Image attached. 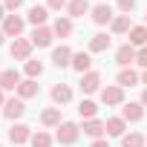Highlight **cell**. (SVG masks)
<instances>
[{"label":"cell","instance_id":"obj_1","mask_svg":"<svg viewBox=\"0 0 147 147\" xmlns=\"http://www.w3.org/2000/svg\"><path fill=\"white\" fill-rule=\"evenodd\" d=\"M78 136H81V127H78L75 121H63V124L58 127V133H55V141L63 144V147H69V144L78 141Z\"/></svg>","mask_w":147,"mask_h":147},{"label":"cell","instance_id":"obj_2","mask_svg":"<svg viewBox=\"0 0 147 147\" xmlns=\"http://www.w3.org/2000/svg\"><path fill=\"white\" fill-rule=\"evenodd\" d=\"M32 40L29 38H15L12 40V46H9V55H12V61H29L32 58Z\"/></svg>","mask_w":147,"mask_h":147},{"label":"cell","instance_id":"obj_3","mask_svg":"<svg viewBox=\"0 0 147 147\" xmlns=\"http://www.w3.org/2000/svg\"><path fill=\"white\" fill-rule=\"evenodd\" d=\"M3 26V32H6V38H23V29H26V20L15 12V15H6V20L0 23Z\"/></svg>","mask_w":147,"mask_h":147},{"label":"cell","instance_id":"obj_4","mask_svg":"<svg viewBox=\"0 0 147 147\" xmlns=\"http://www.w3.org/2000/svg\"><path fill=\"white\" fill-rule=\"evenodd\" d=\"M101 104H107V107H118V104H124V87H118V84H107V87H101Z\"/></svg>","mask_w":147,"mask_h":147},{"label":"cell","instance_id":"obj_5","mask_svg":"<svg viewBox=\"0 0 147 147\" xmlns=\"http://www.w3.org/2000/svg\"><path fill=\"white\" fill-rule=\"evenodd\" d=\"M29 40H32V46L43 49V46H52L55 32H52V26H35V29H32V35H29Z\"/></svg>","mask_w":147,"mask_h":147},{"label":"cell","instance_id":"obj_6","mask_svg":"<svg viewBox=\"0 0 147 147\" xmlns=\"http://www.w3.org/2000/svg\"><path fill=\"white\" fill-rule=\"evenodd\" d=\"M90 18H92V23H98V26H110L115 15H113V6H110V3H98V6H92Z\"/></svg>","mask_w":147,"mask_h":147},{"label":"cell","instance_id":"obj_7","mask_svg":"<svg viewBox=\"0 0 147 147\" xmlns=\"http://www.w3.org/2000/svg\"><path fill=\"white\" fill-rule=\"evenodd\" d=\"M136 55H138V49H136L133 43H121V46L115 49V63H118L121 69H127L130 63H136Z\"/></svg>","mask_w":147,"mask_h":147},{"label":"cell","instance_id":"obj_8","mask_svg":"<svg viewBox=\"0 0 147 147\" xmlns=\"http://www.w3.org/2000/svg\"><path fill=\"white\" fill-rule=\"evenodd\" d=\"M23 113H26V101H23V98H6V104H3V115H6L9 121L23 118Z\"/></svg>","mask_w":147,"mask_h":147},{"label":"cell","instance_id":"obj_9","mask_svg":"<svg viewBox=\"0 0 147 147\" xmlns=\"http://www.w3.org/2000/svg\"><path fill=\"white\" fill-rule=\"evenodd\" d=\"M20 72L18 69H6V72H0V90H3V92H18V87H20Z\"/></svg>","mask_w":147,"mask_h":147},{"label":"cell","instance_id":"obj_10","mask_svg":"<svg viewBox=\"0 0 147 147\" xmlns=\"http://www.w3.org/2000/svg\"><path fill=\"white\" fill-rule=\"evenodd\" d=\"M72 55H75V52H72L66 43H61V46H55V49H52V63H55L58 69L72 66Z\"/></svg>","mask_w":147,"mask_h":147},{"label":"cell","instance_id":"obj_11","mask_svg":"<svg viewBox=\"0 0 147 147\" xmlns=\"http://www.w3.org/2000/svg\"><path fill=\"white\" fill-rule=\"evenodd\" d=\"M121 118L124 121H141L144 118V104L141 101H130V104H121Z\"/></svg>","mask_w":147,"mask_h":147},{"label":"cell","instance_id":"obj_12","mask_svg":"<svg viewBox=\"0 0 147 147\" xmlns=\"http://www.w3.org/2000/svg\"><path fill=\"white\" fill-rule=\"evenodd\" d=\"M29 138H32V127H26V124H12V130H9V141H12V144L23 147Z\"/></svg>","mask_w":147,"mask_h":147},{"label":"cell","instance_id":"obj_13","mask_svg":"<svg viewBox=\"0 0 147 147\" xmlns=\"http://www.w3.org/2000/svg\"><path fill=\"white\" fill-rule=\"evenodd\" d=\"M92 12V6H90V0H69L66 3V18H84V15H90Z\"/></svg>","mask_w":147,"mask_h":147},{"label":"cell","instance_id":"obj_14","mask_svg":"<svg viewBox=\"0 0 147 147\" xmlns=\"http://www.w3.org/2000/svg\"><path fill=\"white\" fill-rule=\"evenodd\" d=\"M81 92L84 95L101 92V75H98V72H87V75H81Z\"/></svg>","mask_w":147,"mask_h":147},{"label":"cell","instance_id":"obj_15","mask_svg":"<svg viewBox=\"0 0 147 147\" xmlns=\"http://www.w3.org/2000/svg\"><path fill=\"white\" fill-rule=\"evenodd\" d=\"M26 20H29L32 26H46V20H49V9H46V6H40V3H35V6H29Z\"/></svg>","mask_w":147,"mask_h":147},{"label":"cell","instance_id":"obj_16","mask_svg":"<svg viewBox=\"0 0 147 147\" xmlns=\"http://www.w3.org/2000/svg\"><path fill=\"white\" fill-rule=\"evenodd\" d=\"M38 92H40V84H38L35 78H23V81H20V87H18V98H23V101L38 98Z\"/></svg>","mask_w":147,"mask_h":147},{"label":"cell","instance_id":"obj_17","mask_svg":"<svg viewBox=\"0 0 147 147\" xmlns=\"http://www.w3.org/2000/svg\"><path fill=\"white\" fill-rule=\"evenodd\" d=\"M81 130H84V136H90L92 141L107 136V124H104V121H98V118H90V121H84V127H81Z\"/></svg>","mask_w":147,"mask_h":147},{"label":"cell","instance_id":"obj_18","mask_svg":"<svg viewBox=\"0 0 147 147\" xmlns=\"http://www.w3.org/2000/svg\"><path fill=\"white\" fill-rule=\"evenodd\" d=\"M52 32H55V38H69V35H72V18L58 15V18L52 20Z\"/></svg>","mask_w":147,"mask_h":147},{"label":"cell","instance_id":"obj_19","mask_svg":"<svg viewBox=\"0 0 147 147\" xmlns=\"http://www.w3.org/2000/svg\"><path fill=\"white\" fill-rule=\"evenodd\" d=\"M40 124H43V127H55V130H58V127L63 124V118H61V107H46V110L40 113Z\"/></svg>","mask_w":147,"mask_h":147},{"label":"cell","instance_id":"obj_20","mask_svg":"<svg viewBox=\"0 0 147 147\" xmlns=\"http://www.w3.org/2000/svg\"><path fill=\"white\" fill-rule=\"evenodd\" d=\"M90 66H92V55L90 52H75V55H72V69H75V72L87 75V72H92Z\"/></svg>","mask_w":147,"mask_h":147},{"label":"cell","instance_id":"obj_21","mask_svg":"<svg viewBox=\"0 0 147 147\" xmlns=\"http://www.w3.org/2000/svg\"><path fill=\"white\" fill-rule=\"evenodd\" d=\"M52 101H55L58 107L69 104V101H72V87H69V84H55V87H52Z\"/></svg>","mask_w":147,"mask_h":147},{"label":"cell","instance_id":"obj_22","mask_svg":"<svg viewBox=\"0 0 147 147\" xmlns=\"http://www.w3.org/2000/svg\"><path fill=\"white\" fill-rule=\"evenodd\" d=\"M104 124H107V136H110V138H121L124 130H127V121H124L121 115H113V118H107Z\"/></svg>","mask_w":147,"mask_h":147},{"label":"cell","instance_id":"obj_23","mask_svg":"<svg viewBox=\"0 0 147 147\" xmlns=\"http://www.w3.org/2000/svg\"><path fill=\"white\" fill-rule=\"evenodd\" d=\"M133 23H130V15H115L113 23H110V32L113 35H130Z\"/></svg>","mask_w":147,"mask_h":147},{"label":"cell","instance_id":"obj_24","mask_svg":"<svg viewBox=\"0 0 147 147\" xmlns=\"http://www.w3.org/2000/svg\"><path fill=\"white\" fill-rule=\"evenodd\" d=\"M110 43H113V38H110L107 32L92 35V38H90V55H92V52H107V49H110Z\"/></svg>","mask_w":147,"mask_h":147},{"label":"cell","instance_id":"obj_25","mask_svg":"<svg viewBox=\"0 0 147 147\" xmlns=\"http://www.w3.org/2000/svg\"><path fill=\"white\" fill-rule=\"evenodd\" d=\"M136 84H141V75L133 66H127V69L118 72V87H136Z\"/></svg>","mask_w":147,"mask_h":147},{"label":"cell","instance_id":"obj_26","mask_svg":"<svg viewBox=\"0 0 147 147\" xmlns=\"http://www.w3.org/2000/svg\"><path fill=\"white\" fill-rule=\"evenodd\" d=\"M127 38H130L127 43H133L136 49H141V46H147V26H133Z\"/></svg>","mask_w":147,"mask_h":147},{"label":"cell","instance_id":"obj_27","mask_svg":"<svg viewBox=\"0 0 147 147\" xmlns=\"http://www.w3.org/2000/svg\"><path fill=\"white\" fill-rule=\"evenodd\" d=\"M78 115H81L84 121L95 118V115H98V104H95V101H90V98H84V101L78 104Z\"/></svg>","mask_w":147,"mask_h":147},{"label":"cell","instance_id":"obj_28","mask_svg":"<svg viewBox=\"0 0 147 147\" xmlns=\"http://www.w3.org/2000/svg\"><path fill=\"white\" fill-rule=\"evenodd\" d=\"M29 144H32V147H52V136H49L46 130H38V133H32Z\"/></svg>","mask_w":147,"mask_h":147},{"label":"cell","instance_id":"obj_29","mask_svg":"<svg viewBox=\"0 0 147 147\" xmlns=\"http://www.w3.org/2000/svg\"><path fill=\"white\" fill-rule=\"evenodd\" d=\"M23 69H26V78H35V81L43 75V63H40V61H32V58L23 63Z\"/></svg>","mask_w":147,"mask_h":147},{"label":"cell","instance_id":"obj_30","mask_svg":"<svg viewBox=\"0 0 147 147\" xmlns=\"http://www.w3.org/2000/svg\"><path fill=\"white\" fill-rule=\"evenodd\" d=\"M121 147H144V136L141 133H124L121 136Z\"/></svg>","mask_w":147,"mask_h":147},{"label":"cell","instance_id":"obj_31","mask_svg":"<svg viewBox=\"0 0 147 147\" xmlns=\"http://www.w3.org/2000/svg\"><path fill=\"white\" fill-rule=\"evenodd\" d=\"M66 3L69 0H46V9L49 12H61V9H66Z\"/></svg>","mask_w":147,"mask_h":147},{"label":"cell","instance_id":"obj_32","mask_svg":"<svg viewBox=\"0 0 147 147\" xmlns=\"http://www.w3.org/2000/svg\"><path fill=\"white\" fill-rule=\"evenodd\" d=\"M133 9H136V0H118V12L121 15H130Z\"/></svg>","mask_w":147,"mask_h":147},{"label":"cell","instance_id":"obj_33","mask_svg":"<svg viewBox=\"0 0 147 147\" xmlns=\"http://www.w3.org/2000/svg\"><path fill=\"white\" fill-rule=\"evenodd\" d=\"M3 6H6V12H9V15H15V12L23 6V0H3Z\"/></svg>","mask_w":147,"mask_h":147},{"label":"cell","instance_id":"obj_34","mask_svg":"<svg viewBox=\"0 0 147 147\" xmlns=\"http://www.w3.org/2000/svg\"><path fill=\"white\" fill-rule=\"evenodd\" d=\"M136 63L147 69V46H141V49H138V55H136Z\"/></svg>","mask_w":147,"mask_h":147},{"label":"cell","instance_id":"obj_35","mask_svg":"<svg viewBox=\"0 0 147 147\" xmlns=\"http://www.w3.org/2000/svg\"><path fill=\"white\" fill-rule=\"evenodd\" d=\"M92 147H110V141H107V138H95V141H92Z\"/></svg>","mask_w":147,"mask_h":147},{"label":"cell","instance_id":"obj_36","mask_svg":"<svg viewBox=\"0 0 147 147\" xmlns=\"http://www.w3.org/2000/svg\"><path fill=\"white\" fill-rule=\"evenodd\" d=\"M6 15H9V12H6V6H3V3H0V23H3V20H6Z\"/></svg>","mask_w":147,"mask_h":147},{"label":"cell","instance_id":"obj_37","mask_svg":"<svg viewBox=\"0 0 147 147\" xmlns=\"http://www.w3.org/2000/svg\"><path fill=\"white\" fill-rule=\"evenodd\" d=\"M141 104H144V107H147V87H144V90H141Z\"/></svg>","mask_w":147,"mask_h":147},{"label":"cell","instance_id":"obj_38","mask_svg":"<svg viewBox=\"0 0 147 147\" xmlns=\"http://www.w3.org/2000/svg\"><path fill=\"white\" fill-rule=\"evenodd\" d=\"M3 40H6V32H3V26H0V46H3Z\"/></svg>","mask_w":147,"mask_h":147},{"label":"cell","instance_id":"obj_39","mask_svg":"<svg viewBox=\"0 0 147 147\" xmlns=\"http://www.w3.org/2000/svg\"><path fill=\"white\" fill-rule=\"evenodd\" d=\"M3 104H6V95H3V90H0V110H3Z\"/></svg>","mask_w":147,"mask_h":147},{"label":"cell","instance_id":"obj_40","mask_svg":"<svg viewBox=\"0 0 147 147\" xmlns=\"http://www.w3.org/2000/svg\"><path fill=\"white\" fill-rule=\"evenodd\" d=\"M141 84H144V87H147V69H144V72H141Z\"/></svg>","mask_w":147,"mask_h":147},{"label":"cell","instance_id":"obj_41","mask_svg":"<svg viewBox=\"0 0 147 147\" xmlns=\"http://www.w3.org/2000/svg\"><path fill=\"white\" fill-rule=\"evenodd\" d=\"M144 26H147V15H144Z\"/></svg>","mask_w":147,"mask_h":147}]
</instances>
